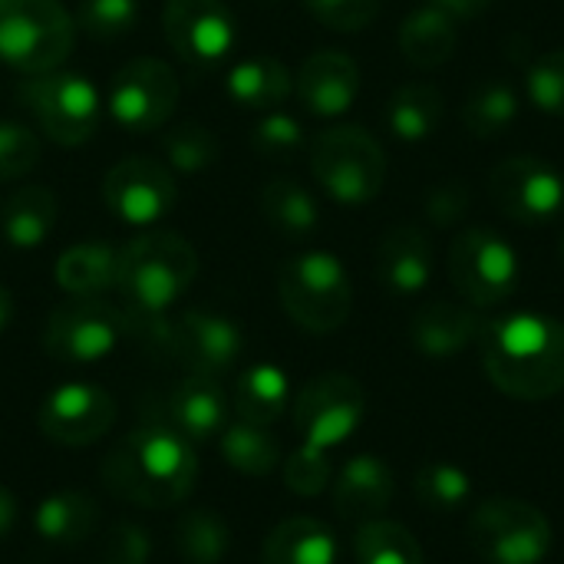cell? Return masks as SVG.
Returning a JSON list of instances; mask_svg holds the SVG:
<instances>
[{"label":"cell","mask_w":564,"mask_h":564,"mask_svg":"<svg viewBox=\"0 0 564 564\" xmlns=\"http://www.w3.org/2000/svg\"><path fill=\"white\" fill-rule=\"evenodd\" d=\"M479 360L489 383L522 403L564 393V324L558 317L516 311L482 321Z\"/></svg>","instance_id":"6da1fadb"},{"label":"cell","mask_w":564,"mask_h":564,"mask_svg":"<svg viewBox=\"0 0 564 564\" xmlns=\"http://www.w3.org/2000/svg\"><path fill=\"white\" fill-rule=\"evenodd\" d=\"M106 489L139 509H172L188 499L198 479V459L188 440L155 423L122 436L99 469Z\"/></svg>","instance_id":"7a4b0ae2"},{"label":"cell","mask_w":564,"mask_h":564,"mask_svg":"<svg viewBox=\"0 0 564 564\" xmlns=\"http://www.w3.org/2000/svg\"><path fill=\"white\" fill-rule=\"evenodd\" d=\"M198 278V251L175 231H149L119 251L116 288L132 314H169Z\"/></svg>","instance_id":"3957f363"},{"label":"cell","mask_w":564,"mask_h":564,"mask_svg":"<svg viewBox=\"0 0 564 564\" xmlns=\"http://www.w3.org/2000/svg\"><path fill=\"white\" fill-rule=\"evenodd\" d=\"M284 314L307 334H334L350 321L354 284L344 261L330 251H301L278 271Z\"/></svg>","instance_id":"277c9868"},{"label":"cell","mask_w":564,"mask_h":564,"mask_svg":"<svg viewBox=\"0 0 564 564\" xmlns=\"http://www.w3.org/2000/svg\"><path fill=\"white\" fill-rule=\"evenodd\" d=\"M76 43V20L59 0H0V59L40 76L59 69Z\"/></svg>","instance_id":"5b68a950"},{"label":"cell","mask_w":564,"mask_h":564,"mask_svg":"<svg viewBox=\"0 0 564 564\" xmlns=\"http://www.w3.org/2000/svg\"><path fill=\"white\" fill-rule=\"evenodd\" d=\"M311 172L340 205H367L387 185V152L364 126H330L311 142Z\"/></svg>","instance_id":"8992f818"},{"label":"cell","mask_w":564,"mask_h":564,"mask_svg":"<svg viewBox=\"0 0 564 564\" xmlns=\"http://www.w3.org/2000/svg\"><path fill=\"white\" fill-rule=\"evenodd\" d=\"M20 99L36 119L40 132L63 149L89 142L102 119V96L83 73L50 69L26 76L20 83Z\"/></svg>","instance_id":"52a82bcc"},{"label":"cell","mask_w":564,"mask_h":564,"mask_svg":"<svg viewBox=\"0 0 564 564\" xmlns=\"http://www.w3.org/2000/svg\"><path fill=\"white\" fill-rule=\"evenodd\" d=\"M522 278L519 251L486 225L463 228L449 245V281L476 311L506 304Z\"/></svg>","instance_id":"ba28073f"},{"label":"cell","mask_w":564,"mask_h":564,"mask_svg":"<svg viewBox=\"0 0 564 564\" xmlns=\"http://www.w3.org/2000/svg\"><path fill=\"white\" fill-rule=\"evenodd\" d=\"M469 549L486 564H542L552 552V522L522 499H489L466 525Z\"/></svg>","instance_id":"9c48e42d"},{"label":"cell","mask_w":564,"mask_h":564,"mask_svg":"<svg viewBox=\"0 0 564 564\" xmlns=\"http://www.w3.org/2000/svg\"><path fill=\"white\" fill-rule=\"evenodd\" d=\"M178 93L182 83L165 59L135 56L112 73L106 89V109L122 129L145 135L172 119L178 106Z\"/></svg>","instance_id":"30bf717a"},{"label":"cell","mask_w":564,"mask_h":564,"mask_svg":"<svg viewBox=\"0 0 564 564\" xmlns=\"http://www.w3.org/2000/svg\"><path fill=\"white\" fill-rule=\"evenodd\" d=\"M367 416V393L350 373H321L294 400V430L304 446L337 449Z\"/></svg>","instance_id":"8fae6325"},{"label":"cell","mask_w":564,"mask_h":564,"mask_svg":"<svg viewBox=\"0 0 564 564\" xmlns=\"http://www.w3.org/2000/svg\"><path fill=\"white\" fill-rule=\"evenodd\" d=\"M489 198L519 225H549L564 212V172L542 155H509L489 172Z\"/></svg>","instance_id":"7c38bea8"},{"label":"cell","mask_w":564,"mask_h":564,"mask_svg":"<svg viewBox=\"0 0 564 564\" xmlns=\"http://www.w3.org/2000/svg\"><path fill=\"white\" fill-rule=\"evenodd\" d=\"M126 337L122 307L102 297H73L59 304L43 330V347L59 364H99Z\"/></svg>","instance_id":"4fadbf2b"},{"label":"cell","mask_w":564,"mask_h":564,"mask_svg":"<svg viewBox=\"0 0 564 564\" xmlns=\"http://www.w3.org/2000/svg\"><path fill=\"white\" fill-rule=\"evenodd\" d=\"M102 202L119 221L145 228L162 221L175 208L178 185L165 162L149 155H126L106 172Z\"/></svg>","instance_id":"5bb4252c"},{"label":"cell","mask_w":564,"mask_h":564,"mask_svg":"<svg viewBox=\"0 0 564 564\" xmlns=\"http://www.w3.org/2000/svg\"><path fill=\"white\" fill-rule=\"evenodd\" d=\"M162 30L192 66H215L238 43V20L225 0H165Z\"/></svg>","instance_id":"9a60e30c"},{"label":"cell","mask_w":564,"mask_h":564,"mask_svg":"<svg viewBox=\"0 0 564 564\" xmlns=\"http://www.w3.org/2000/svg\"><path fill=\"white\" fill-rule=\"evenodd\" d=\"M245 350L241 327L218 311H182L169 324V357H175L192 377H221L228 373Z\"/></svg>","instance_id":"2e32d148"},{"label":"cell","mask_w":564,"mask_h":564,"mask_svg":"<svg viewBox=\"0 0 564 564\" xmlns=\"http://www.w3.org/2000/svg\"><path fill=\"white\" fill-rule=\"evenodd\" d=\"M112 423H116V400L102 387L83 380L50 390L36 413L40 433L50 443L69 449L99 443L102 436H109Z\"/></svg>","instance_id":"e0dca14e"},{"label":"cell","mask_w":564,"mask_h":564,"mask_svg":"<svg viewBox=\"0 0 564 564\" xmlns=\"http://www.w3.org/2000/svg\"><path fill=\"white\" fill-rule=\"evenodd\" d=\"M294 93L311 116H344L360 96V66L344 50H317L301 63Z\"/></svg>","instance_id":"ac0fdd59"},{"label":"cell","mask_w":564,"mask_h":564,"mask_svg":"<svg viewBox=\"0 0 564 564\" xmlns=\"http://www.w3.org/2000/svg\"><path fill=\"white\" fill-rule=\"evenodd\" d=\"M330 499H334V512L344 522L364 525L370 519H383V512L393 506L397 499V479L393 469L373 456V453H360L350 456L330 482Z\"/></svg>","instance_id":"d6986e66"},{"label":"cell","mask_w":564,"mask_h":564,"mask_svg":"<svg viewBox=\"0 0 564 564\" xmlns=\"http://www.w3.org/2000/svg\"><path fill=\"white\" fill-rule=\"evenodd\" d=\"M433 241L420 225H393L377 248V278L397 297L423 294L433 281Z\"/></svg>","instance_id":"ffe728a7"},{"label":"cell","mask_w":564,"mask_h":564,"mask_svg":"<svg viewBox=\"0 0 564 564\" xmlns=\"http://www.w3.org/2000/svg\"><path fill=\"white\" fill-rule=\"evenodd\" d=\"M162 420H165L162 426L175 430L182 440L208 443V440H218L221 430L228 426V400L212 377H192L188 373L165 397Z\"/></svg>","instance_id":"44dd1931"},{"label":"cell","mask_w":564,"mask_h":564,"mask_svg":"<svg viewBox=\"0 0 564 564\" xmlns=\"http://www.w3.org/2000/svg\"><path fill=\"white\" fill-rule=\"evenodd\" d=\"M482 317L469 304L426 301L410 321V344L430 360H453L479 340Z\"/></svg>","instance_id":"7402d4cb"},{"label":"cell","mask_w":564,"mask_h":564,"mask_svg":"<svg viewBox=\"0 0 564 564\" xmlns=\"http://www.w3.org/2000/svg\"><path fill=\"white\" fill-rule=\"evenodd\" d=\"M397 43L413 69H436L453 59L459 46V23L433 3H420L403 17Z\"/></svg>","instance_id":"603a6c76"},{"label":"cell","mask_w":564,"mask_h":564,"mask_svg":"<svg viewBox=\"0 0 564 564\" xmlns=\"http://www.w3.org/2000/svg\"><path fill=\"white\" fill-rule=\"evenodd\" d=\"M59 218V202L46 185H20L0 205V235L10 248H40Z\"/></svg>","instance_id":"cb8c5ba5"},{"label":"cell","mask_w":564,"mask_h":564,"mask_svg":"<svg viewBox=\"0 0 564 564\" xmlns=\"http://www.w3.org/2000/svg\"><path fill=\"white\" fill-rule=\"evenodd\" d=\"M261 564H337V535L311 516L284 519L264 539Z\"/></svg>","instance_id":"d4e9b609"},{"label":"cell","mask_w":564,"mask_h":564,"mask_svg":"<svg viewBox=\"0 0 564 564\" xmlns=\"http://www.w3.org/2000/svg\"><path fill=\"white\" fill-rule=\"evenodd\" d=\"M294 89L291 69L274 56H248L228 69L225 93L235 106L251 112H271L284 106V99Z\"/></svg>","instance_id":"484cf974"},{"label":"cell","mask_w":564,"mask_h":564,"mask_svg":"<svg viewBox=\"0 0 564 564\" xmlns=\"http://www.w3.org/2000/svg\"><path fill=\"white\" fill-rule=\"evenodd\" d=\"M291 383L278 364H251L238 373L231 390V410L241 423L271 426L288 413Z\"/></svg>","instance_id":"4316f807"},{"label":"cell","mask_w":564,"mask_h":564,"mask_svg":"<svg viewBox=\"0 0 564 564\" xmlns=\"http://www.w3.org/2000/svg\"><path fill=\"white\" fill-rule=\"evenodd\" d=\"M116 278L119 251L106 241H79L56 258V284L69 297H102L116 288Z\"/></svg>","instance_id":"83f0119b"},{"label":"cell","mask_w":564,"mask_h":564,"mask_svg":"<svg viewBox=\"0 0 564 564\" xmlns=\"http://www.w3.org/2000/svg\"><path fill=\"white\" fill-rule=\"evenodd\" d=\"M99 522V509L86 492L63 489L46 496L33 512L36 535L53 549H76L83 545Z\"/></svg>","instance_id":"f1b7e54d"},{"label":"cell","mask_w":564,"mask_h":564,"mask_svg":"<svg viewBox=\"0 0 564 564\" xmlns=\"http://www.w3.org/2000/svg\"><path fill=\"white\" fill-rule=\"evenodd\" d=\"M446 116V96L433 83H403L393 89L383 119L400 142H426L440 132Z\"/></svg>","instance_id":"f546056e"},{"label":"cell","mask_w":564,"mask_h":564,"mask_svg":"<svg viewBox=\"0 0 564 564\" xmlns=\"http://www.w3.org/2000/svg\"><path fill=\"white\" fill-rule=\"evenodd\" d=\"M261 215L288 241H304L321 228V205L297 178H271L261 188Z\"/></svg>","instance_id":"4dcf8cb0"},{"label":"cell","mask_w":564,"mask_h":564,"mask_svg":"<svg viewBox=\"0 0 564 564\" xmlns=\"http://www.w3.org/2000/svg\"><path fill=\"white\" fill-rule=\"evenodd\" d=\"M522 116L519 89L506 79H482L469 89L463 102V126L476 139H499L506 135Z\"/></svg>","instance_id":"1f68e13d"},{"label":"cell","mask_w":564,"mask_h":564,"mask_svg":"<svg viewBox=\"0 0 564 564\" xmlns=\"http://www.w3.org/2000/svg\"><path fill=\"white\" fill-rule=\"evenodd\" d=\"M218 449H221V459L235 473L251 476V479L271 476L281 466V443L271 436L268 426H254V423L238 420V423L221 430Z\"/></svg>","instance_id":"d6a6232c"},{"label":"cell","mask_w":564,"mask_h":564,"mask_svg":"<svg viewBox=\"0 0 564 564\" xmlns=\"http://www.w3.org/2000/svg\"><path fill=\"white\" fill-rule=\"evenodd\" d=\"M231 549V529L215 509H192L175 522V552L188 564H221Z\"/></svg>","instance_id":"836d02e7"},{"label":"cell","mask_w":564,"mask_h":564,"mask_svg":"<svg viewBox=\"0 0 564 564\" xmlns=\"http://www.w3.org/2000/svg\"><path fill=\"white\" fill-rule=\"evenodd\" d=\"M357 564H426L416 535L390 519H370L354 532Z\"/></svg>","instance_id":"e575fe53"},{"label":"cell","mask_w":564,"mask_h":564,"mask_svg":"<svg viewBox=\"0 0 564 564\" xmlns=\"http://www.w3.org/2000/svg\"><path fill=\"white\" fill-rule=\"evenodd\" d=\"M413 496L430 516L449 519L466 509V502L473 496V479L466 469H459L453 463H443V459L423 463L413 479Z\"/></svg>","instance_id":"d590c367"},{"label":"cell","mask_w":564,"mask_h":564,"mask_svg":"<svg viewBox=\"0 0 564 564\" xmlns=\"http://www.w3.org/2000/svg\"><path fill=\"white\" fill-rule=\"evenodd\" d=\"M162 152H165L169 169L195 175V172H205L218 162L221 142L208 126L188 119V122H178V126L162 132Z\"/></svg>","instance_id":"8d00e7d4"},{"label":"cell","mask_w":564,"mask_h":564,"mask_svg":"<svg viewBox=\"0 0 564 564\" xmlns=\"http://www.w3.org/2000/svg\"><path fill=\"white\" fill-rule=\"evenodd\" d=\"M251 149L268 162H288L304 149V126L294 116H288L281 109H271L254 122Z\"/></svg>","instance_id":"74e56055"},{"label":"cell","mask_w":564,"mask_h":564,"mask_svg":"<svg viewBox=\"0 0 564 564\" xmlns=\"http://www.w3.org/2000/svg\"><path fill=\"white\" fill-rule=\"evenodd\" d=\"M73 20L93 40H119L135 26L139 0H83Z\"/></svg>","instance_id":"f35d334b"},{"label":"cell","mask_w":564,"mask_h":564,"mask_svg":"<svg viewBox=\"0 0 564 564\" xmlns=\"http://www.w3.org/2000/svg\"><path fill=\"white\" fill-rule=\"evenodd\" d=\"M525 93H529V102L539 112L564 119V46L562 50L542 53L529 66V73H525Z\"/></svg>","instance_id":"ab89813d"},{"label":"cell","mask_w":564,"mask_h":564,"mask_svg":"<svg viewBox=\"0 0 564 564\" xmlns=\"http://www.w3.org/2000/svg\"><path fill=\"white\" fill-rule=\"evenodd\" d=\"M40 139L30 126L0 119V182H17L40 162Z\"/></svg>","instance_id":"60d3db41"},{"label":"cell","mask_w":564,"mask_h":564,"mask_svg":"<svg viewBox=\"0 0 564 564\" xmlns=\"http://www.w3.org/2000/svg\"><path fill=\"white\" fill-rule=\"evenodd\" d=\"M330 482H334V463H330L327 449H314V446L301 443V449L284 463V486L294 496L314 499L324 489H330Z\"/></svg>","instance_id":"b9f144b4"},{"label":"cell","mask_w":564,"mask_h":564,"mask_svg":"<svg viewBox=\"0 0 564 564\" xmlns=\"http://www.w3.org/2000/svg\"><path fill=\"white\" fill-rule=\"evenodd\" d=\"M301 3L317 23L337 33H360L383 10V0H301Z\"/></svg>","instance_id":"7bdbcfd3"},{"label":"cell","mask_w":564,"mask_h":564,"mask_svg":"<svg viewBox=\"0 0 564 564\" xmlns=\"http://www.w3.org/2000/svg\"><path fill=\"white\" fill-rule=\"evenodd\" d=\"M473 208V192L463 178H446L440 185H433L423 198V212L433 225L440 228H453L459 225Z\"/></svg>","instance_id":"ee69618b"},{"label":"cell","mask_w":564,"mask_h":564,"mask_svg":"<svg viewBox=\"0 0 564 564\" xmlns=\"http://www.w3.org/2000/svg\"><path fill=\"white\" fill-rule=\"evenodd\" d=\"M149 555H152V542L149 535L132 525V522H119L109 529L106 535V545H102V558L116 564H149Z\"/></svg>","instance_id":"f6af8a7d"},{"label":"cell","mask_w":564,"mask_h":564,"mask_svg":"<svg viewBox=\"0 0 564 564\" xmlns=\"http://www.w3.org/2000/svg\"><path fill=\"white\" fill-rule=\"evenodd\" d=\"M426 3H433L436 10L449 13L456 23L459 20H476V17H482L492 7V0H426Z\"/></svg>","instance_id":"bcb514c9"},{"label":"cell","mask_w":564,"mask_h":564,"mask_svg":"<svg viewBox=\"0 0 564 564\" xmlns=\"http://www.w3.org/2000/svg\"><path fill=\"white\" fill-rule=\"evenodd\" d=\"M17 525V499L7 486H0V542L13 532Z\"/></svg>","instance_id":"7dc6e473"},{"label":"cell","mask_w":564,"mask_h":564,"mask_svg":"<svg viewBox=\"0 0 564 564\" xmlns=\"http://www.w3.org/2000/svg\"><path fill=\"white\" fill-rule=\"evenodd\" d=\"M10 321H13V297H10V291L0 284V334L10 327Z\"/></svg>","instance_id":"c3c4849f"},{"label":"cell","mask_w":564,"mask_h":564,"mask_svg":"<svg viewBox=\"0 0 564 564\" xmlns=\"http://www.w3.org/2000/svg\"><path fill=\"white\" fill-rule=\"evenodd\" d=\"M558 254H562V264H564V231H562V241H558Z\"/></svg>","instance_id":"681fc988"},{"label":"cell","mask_w":564,"mask_h":564,"mask_svg":"<svg viewBox=\"0 0 564 564\" xmlns=\"http://www.w3.org/2000/svg\"><path fill=\"white\" fill-rule=\"evenodd\" d=\"M99 564H116V562H106V558H102V562H99Z\"/></svg>","instance_id":"f907efd6"}]
</instances>
